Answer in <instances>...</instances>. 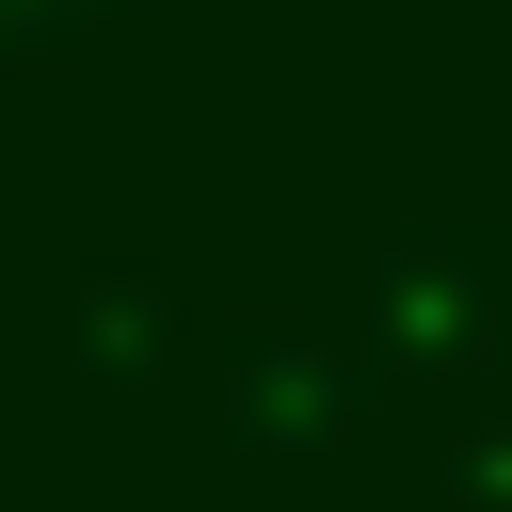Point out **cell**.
Here are the masks:
<instances>
[{"label": "cell", "mask_w": 512, "mask_h": 512, "mask_svg": "<svg viewBox=\"0 0 512 512\" xmlns=\"http://www.w3.org/2000/svg\"><path fill=\"white\" fill-rule=\"evenodd\" d=\"M224 432L240 448H336L352 432V352L320 320H240L224 336Z\"/></svg>", "instance_id": "7a4b0ae2"}, {"label": "cell", "mask_w": 512, "mask_h": 512, "mask_svg": "<svg viewBox=\"0 0 512 512\" xmlns=\"http://www.w3.org/2000/svg\"><path fill=\"white\" fill-rule=\"evenodd\" d=\"M448 480H464L480 512H512V416H496V384H480V416H464V448H448Z\"/></svg>", "instance_id": "5b68a950"}, {"label": "cell", "mask_w": 512, "mask_h": 512, "mask_svg": "<svg viewBox=\"0 0 512 512\" xmlns=\"http://www.w3.org/2000/svg\"><path fill=\"white\" fill-rule=\"evenodd\" d=\"M128 0H0V64H48V48H80V32H112Z\"/></svg>", "instance_id": "277c9868"}, {"label": "cell", "mask_w": 512, "mask_h": 512, "mask_svg": "<svg viewBox=\"0 0 512 512\" xmlns=\"http://www.w3.org/2000/svg\"><path fill=\"white\" fill-rule=\"evenodd\" d=\"M80 352L96 368H160L176 352V288L160 272H80Z\"/></svg>", "instance_id": "3957f363"}, {"label": "cell", "mask_w": 512, "mask_h": 512, "mask_svg": "<svg viewBox=\"0 0 512 512\" xmlns=\"http://www.w3.org/2000/svg\"><path fill=\"white\" fill-rule=\"evenodd\" d=\"M368 336H384V368L480 400L512 368V240L496 224H400V240H368Z\"/></svg>", "instance_id": "6da1fadb"}]
</instances>
